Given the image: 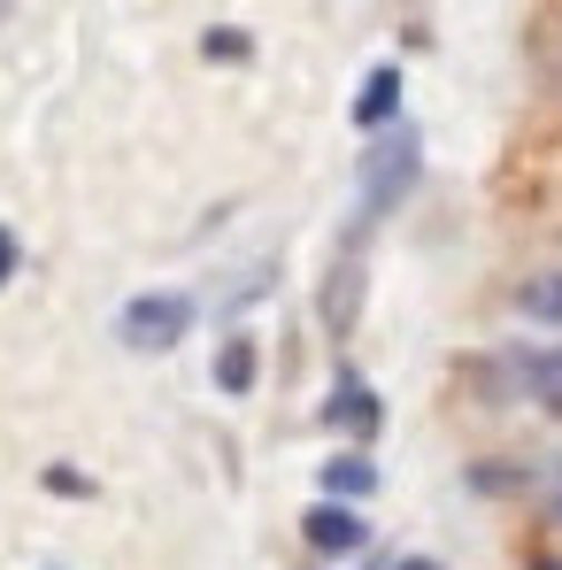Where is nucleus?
Here are the masks:
<instances>
[{
    "instance_id": "obj_11",
    "label": "nucleus",
    "mask_w": 562,
    "mask_h": 570,
    "mask_svg": "<svg viewBox=\"0 0 562 570\" xmlns=\"http://www.w3.org/2000/svg\"><path fill=\"white\" fill-rule=\"evenodd\" d=\"M200 55H208V62H247V55H255V39H247V31H208V39H200Z\"/></svg>"
},
{
    "instance_id": "obj_5",
    "label": "nucleus",
    "mask_w": 562,
    "mask_h": 570,
    "mask_svg": "<svg viewBox=\"0 0 562 570\" xmlns=\"http://www.w3.org/2000/svg\"><path fill=\"white\" fill-rule=\"evenodd\" d=\"M355 308H363V255H355V239H347L339 271H332V285H324V332L347 340V332H355Z\"/></svg>"
},
{
    "instance_id": "obj_9",
    "label": "nucleus",
    "mask_w": 562,
    "mask_h": 570,
    "mask_svg": "<svg viewBox=\"0 0 562 570\" xmlns=\"http://www.w3.org/2000/svg\"><path fill=\"white\" fill-rule=\"evenodd\" d=\"M524 385H532V401L562 416V347H540V355H524Z\"/></svg>"
},
{
    "instance_id": "obj_10",
    "label": "nucleus",
    "mask_w": 562,
    "mask_h": 570,
    "mask_svg": "<svg viewBox=\"0 0 562 570\" xmlns=\"http://www.w3.org/2000/svg\"><path fill=\"white\" fill-rule=\"evenodd\" d=\"M516 308H524L532 324H562V271H548V278H532L524 293H516Z\"/></svg>"
},
{
    "instance_id": "obj_13",
    "label": "nucleus",
    "mask_w": 562,
    "mask_h": 570,
    "mask_svg": "<svg viewBox=\"0 0 562 570\" xmlns=\"http://www.w3.org/2000/svg\"><path fill=\"white\" fill-rule=\"evenodd\" d=\"M16 271H23V247H16V232H8V224H0V285L16 278Z\"/></svg>"
},
{
    "instance_id": "obj_7",
    "label": "nucleus",
    "mask_w": 562,
    "mask_h": 570,
    "mask_svg": "<svg viewBox=\"0 0 562 570\" xmlns=\"http://www.w3.org/2000/svg\"><path fill=\"white\" fill-rule=\"evenodd\" d=\"M401 62H377L371 78H363V94H355V131H377V124H393L401 116Z\"/></svg>"
},
{
    "instance_id": "obj_15",
    "label": "nucleus",
    "mask_w": 562,
    "mask_h": 570,
    "mask_svg": "<svg viewBox=\"0 0 562 570\" xmlns=\"http://www.w3.org/2000/svg\"><path fill=\"white\" fill-rule=\"evenodd\" d=\"M532 570H562V563H532Z\"/></svg>"
},
{
    "instance_id": "obj_14",
    "label": "nucleus",
    "mask_w": 562,
    "mask_h": 570,
    "mask_svg": "<svg viewBox=\"0 0 562 570\" xmlns=\"http://www.w3.org/2000/svg\"><path fill=\"white\" fill-rule=\"evenodd\" d=\"M385 570H440L432 556H408V563H385Z\"/></svg>"
},
{
    "instance_id": "obj_12",
    "label": "nucleus",
    "mask_w": 562,
    "mask_h": 570,
    "mask_svg": "<svg viewBox=\"0 0 562 570\" xmlns=\"http://www.w3.org/2000/svg\"><path fill=\"white\" fill-rule=\"evenodd\" d=\"M47 485H55V493H93V478L70 471V463H55V471H47Z\"/></svg>"
},
{
    "instance_id": "obj_3",
    "label": "nucleus",
    "mask_w": 562,
    "mask_h": 570,
    "mask_svg": "<svg viewBox=\"0 0 562 570\" xmlns=\"http://www.w3.org/2000/svg\"><path fill=\"white\" fill-rule=\"evenodd\" d=\"M300 540H308L316 556H363V548H371V524H363L355 501H316V509L300 517Z\"/></svg>"
},
{
    "instance_id": "obj_8",
    "label": "nucleus",
    "mask_w": 562,
    "mask_h": 570,
    "mask_svg": "<svg viewBox=\"0 0 562 570\" xmlns=\"http://www.w3.org/2000/svg\"><path fill=\"white\" fill-rule=\"evenodd\" d=\"M316 485H324V501H371L377 493V463L371 455H332V463L316 471Z\"/></svg>"
},
{
    "instance_id": "obj_16",
    "label": "nucleus",
    "mask_w": 562,
    "mask_h": 570,
    "mask_svg": "<svg viewBox=\"0 0 562 570\" xmlns=\"http://www.w3.org/2000/svg\"><path fill=\"white\" fill-rule=\"evenodd\" d=\"M555 517H562V501H555Z\"/></svg>"
},
{
    "instance_id": "obj_6",
    "label": "nucleus",
    "mask_w": 562,
    "mask_h": 570,
    "mask_svg": "<svg viewBox=\"0 0 562 570\" xmlns=\"http://www.w3.org/2000/svg\"><path fill=\"white\" fill-rule=\"evenodd\" d=\"M208 379H216V393H255V379H263V347H255V332H231L224 347H216V363H208Z\"/></svg>"
},
{
    "instance_id": "obj_1",
    "label": "nucleus",
    "mask_w": 562,
    "mask_h": 570,
    "mask_svg": "<svg viewBox=\"0 0 562 570\" xmlns=\"http://www.w3.org/2000/svg\"><path fill=\"white\" fill-rule=\"evenodd\" d=\"M416 178H424V131H416L408 116L377 124L371 147H363V163H355V232L385 224V216L416 193Z\"/></svg>"
},
{
    "instance_id": "obj_2",
    "label": "nucleus",
    "mask_w": 562,
    "mask_h": 570,
    "mask_svg": "<svg viewBox=\"0 0 562 570\" xmlns=\"http://www.w3.org/2000/svg\"><path fill=\"white\" fill-rule=\"evenodd\" d=\"M193 324H200V308H193V293H178V285H162V293H131V301L116 308V340H124L131 355H170Z\"/></svg>"
},
{
    "instance_id": "obj_4",
    "label": "nucleus",
    "mask_w": 562,
    "mask_h": 570,
    "mask_svg": "<svg viewBox=\"0 0 562 570\" xmlns=\"http://www.w3.org/2000/svg\"><path fill=\"white\" fill-rule=\"evenodd\" d=\"M316 416H324V432H347V440H377V424H385V401H377L371 385L347 371V379L324 393V409H316Z\"/></svg>"
}]
</instances>
